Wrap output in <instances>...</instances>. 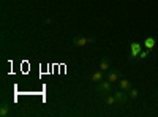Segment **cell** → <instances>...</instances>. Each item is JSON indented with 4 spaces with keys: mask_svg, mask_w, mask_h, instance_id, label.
<instances>
[{
    "mask_svg": "<svg viewBox=\"0 0 158 117\" xmlns=\"http://www.w3.org/2000/svg\"><path fill=\"white\" fill-rule=\"evenodd\" d=\"M97 92L98 94H104V95H108V94H112L114 92V86H112V82L111 81H101V82H98V86H97Z\"/></svg>",
    "mask_w": 158,
    "mask_h": 117,
    "instance_id": "6da1fadb",
    "label": "cell"
},
{
    "mask_svg": "<svg viewBox=\"0 0 158 117\" xmlns=\"http://www.w3.org/2000/svg\"><path fill=\"white\" fill-rule=\"evenodd\" d=\"M112 94H114V97H115V100H117V105H120V106L127 105V101L130 100V97H128V92H125V90H122V89L114 90Z\"/></svg>",
    "mask_w": 158,
    "mask_h": 117,
    "instance_id": "7a4b0ae2",
    "label": "cell"
},
{
    "mask_svg": "<svg viewBox=\"0 0 158 117\" xmlns=\"http://www.w3.org/2000/svg\"><path fill=\"white\" fill-rule=\"evenodd\" d=\"M95 41V38H87V36H81V35H77V36H73V44L77 46V48H82L89 43H94Z\"/></svg>",
    "mask_w": 158,
    "mask_h": 117,
    "instance_id": "3957f363",
    "label": "cell"
},
{
    "mask_svg": "<svg viewBox=\"0 0 158 117\" xmlns=\"http://www.w3.org/2000/svg\"><path fill=\"white\" fill-rule=\"evenodd\" d=\"M106 79L111 81L112 84L114 82H118V81H120V71L115 70V68H109L108 70V74H106Z\"/></svg>",
    "mask_w": 158,
    "mask_h": 117,
    "instance_id": "277c9868",
    "label": "cell"
},
{
    "mask_svg": "<svg viewBox=\"0 0 158 117\" xmlns=\"http://www.w3.org/2000/svg\"><path fill=\"white\" fill-rule=\"evenodd\" d=\"M141 44L139 43H131L130 44V60H135L138 59V56L141 54Z\"/></svg>",
    "mask_w": 158,
    "mask_h": 117,
    "instance_id": "5b68a950",
    "label": "cell"
},
{
    "mask_svg": "<svg viewBox=\"0 0 158 117\" xmlns=\"http://www.w3.org/2000/svg\"><path fill=\"white\" fill-rule=\"evenodd\" d=\"M104 79V71H101V70H98V71H95L94 74L90 76V81L92 82H95V84H98V82H101Z\"/></svg>",
    "mask_w": 158,
    "mask_h": 117,
    "instance_id": "8992f818",
    "label": "cell"
},
{
    "mask_svg": "<svg viewBox=\"0 0 158 117\" xmlns=\"http://www.w3.org/2000/svg\"><path fill=\"white\" fill-rule=\"evenodd\" d=\"M98 68H100L101 71H108V70L111 68V60H109L108 57H103V59L100 60V65H98Z\"/></svg>",
    "mask_w": 158,
    "mask_h": 117,
    "instance_id": "52a82bcc",
    "label": "cell"
},
{
    "mask_svg": "<svg viewBox=\"0 0 158 117\" xmlns=\"http://www.w3.org/2000/svg\"><path fill=\"white\" fill-rule=\"evenodd\" d=\"M11 111V106H10V103L8 101H2V105H0V115L2 117H6Z\"/></svg>",
    "mask_w": 158,
    "mask_h": 117,
    "instance_id": "ba28073f",
    "label": "cell"
},
{
    "mask_svg": "<svg viewBox=\"0 0 158 117\" xmlns=\"http://www.w3.org/2000/svg\"><path fill=\"white\" fill-rule=\"evenodd\" d=\"M155 44H156V40H155L153 36H147L146 40H144V46H146L147 49H150V51L155 48Z\"/></svg>",
    "mask_w": 158,
    "mask_h": 117,
    "instance_id": "9c48e42d",
    "label": "cell"
},
{
    "mask_svg": "<svg viewBox=\"0 0 158 117\" xmlns=\"http://www.w3.org/2000/svg\"><path fill=\"white\" fill-rule=\"evenodd\" d=\"M118 87H120L122 90H125V92H128V90L131 89V81H128V79H120V81H118Z\"/></svg>",
    "mask_w": 158,
    "mask_h": 117,
    "instance_id": "30bf717a",
    "label": "cell"
},
{
    "mask_svg": "<svg viewBox=\"0 0 158 117\" xmlns=\"http://www.w3.org/2000/svg\"><path fill=\"white\" fill-rule=\"evenodd\" d=\"M104 101H106V105H108V106H114V105H117V100H115L114 94H108L106 98H104Z\"/></svg>",
    "mask_w": 158,
    "mask_h": 117,
    "instance_id": "8fae6325",
    "label": "cell"
},
{
    "mask_svg": "<svg viewBox=\"0 0 158 117\" xmlns=\"http://www.w3.org/2000/svg\"><path fill=\"white\" fill-rule=\"evenodd\" d=\"M138 95H139L138 89H133V87H131V89L128 90V97H130L131 100H136V98H138Z\"/></svg>",
    "mask_w": 158,
    "mask_h": 117,
    "instance_id": "7c38bea8",
    "label": "cell"
},
{
    "mask_svg": "<svg viewBox=\"0 0 158 117\" xmlns=\"http://www.w3.org/2000/svg\"><path fill=\"white\" fill-rule=\"evenodd\" d=\"M149 54H150V49H146V51H141V54L138 56V59H139V60H142V59H146V57H149Z\"/></svg>",
    "mask_w": 158,
    "mask_h": 117,
    "instance_id": "4fadbf2b",
    "label": "cell"
},
{
    "mask_svg": "<svg viewBox=\"0 0 158 117\" xmlns=\"http://www.w3.org/2000/svg\"><path fill=\"white\" fill-rule=\"evenodd\" d=\"M44 24H48V25L52 24V19H51V18H46V19H44Z\"/></svg>",
    "mask_w": 158,
    "mask_h": 117,
    "instance_id": "5bb4252c",
    "label": "cell"
},
{
    "mask_svg": "<svg viewBox=\"0 0 158 117\" xmlns=\"http://www.w3.org/2000/svg\"><path fill=\"white\" fill-rule=\"evenodd\" d=\"M156 101H158V90H156Z\"/></svg>",
    "mask_w": 158,
    "mask_h": 117,
    "instance_id": "9a60e30c",
    "label": "cell"
}]
</instances>
